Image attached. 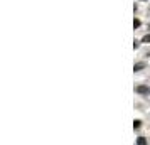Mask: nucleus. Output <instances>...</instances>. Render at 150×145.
Masks as SVG:
<instances>
[{
  "mask_svg": "<svg viewBox=\"0 0 150 145\" xmlns=\"http://www.w3.org/2000/svg\"><path fill=\"white\" fill-rule=\"evenodd\" d=\"M140 123H142L140 120H135V122H133V128H138L140 127Z\"/></svg>",
  "mask_w": 150,
  "mask_h": 145,
  "instance_id": "nucleus-5",
  "label": "nucleus"
},
{
  "mask_svg": "<svg viewBox=\"0 0 150 145\" xmlns=\"http://www.w3.org/2000/svg\"><path fill=\"white\" fill-rule=\"evenodd\" d=\"M143 66H145L143 63H138V64H135V66H133V69H135V71H140V69H142Z\"/></svg>",
  "mask_w": 150,
  "mask_h": 145,
  "instance_id": "nucleus-2",
  "label": "nucleus"
},
{
  "mask_svg": "<svg viewBox=\"0 0 150 145\" xmlns=\"http://www.w3.org/2000/svg\"><path fill=\"white\" fill-rule=\"evenodd\" d=\"M142 42H147V44H149V42H150V34H147V36L143 37V39H142Z\"/></svg>",
  "mask_w": 150,
  "mask_h": 145,
  "instance_id": "nucleus-4",
  "label": "nucleus"
},
{
  "mask_svg": "<svg viewBox=\"0 0 150 145\" xmlns=\"http://www.w3.org/2000/svg\"><path fill=\"white\" fill-rule=\"evenodd\" d=\"M137 145H147L145 137H138V138H137Z\"/></svg>",
  "mask_w": 150,
  "mask_h": 145,
  "instance_id": "nucleus-1",
  "label": "nucleus"
},
{
  "mask_svg": "<svg viewBox=\"0 0 150 145\" xmlns=\"http://www.w3.org/2000/svg\"><path fill=\"white\" fill-rule=\"evenodd\" d=\"M138 25H140V20H138V19H135V20H133V27H138Z\"/></svg>",
  "mask_w": 150,
  "mask_h": 145,
  "instance_id": "nucleus-6",
  "label": "nucleus"
},
{
  "mask_svg": "<svg viewBox=\"0 0 150 145\" xmlns=\"http://www.w3.org/2000/svg\"><path fill=\"white\" fill-rule=\"evenodd\" d=\"M137 91H138V93H147V88H145V86H138Z\"/></svg>",
  "mask_w": 150,
  "mask_h": 145,
  "instance_id": "nucleus-3",
  "label": "nucleus"
}]
</instances>
